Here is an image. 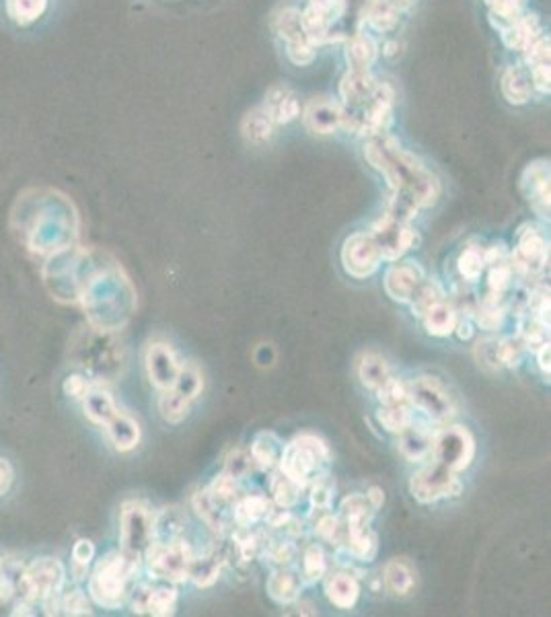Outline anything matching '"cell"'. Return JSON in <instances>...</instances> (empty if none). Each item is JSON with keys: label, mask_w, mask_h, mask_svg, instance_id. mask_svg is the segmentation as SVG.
I'll list each match as a JSON object with an SVG mask.
<instances>
[{"label": "cell", "mask_w": 551, "mask_h": 617, "mask_svg": "<svg viewBox=\"0 0 551 617\" xmlns=\"http://www.w3.org/2000/svg\"><path fill=\"white\" fill-rule=\"evenodd\" d=\"M364 159L387 179L391 188L387 214L393 219L410 223L418 210L434 206L440 198L438 177L389 132L369 136L364 144Z\"/></svg>", "instance_id": "obj_1"}, {"label": "cell", "mask_w": 551, "mask_h": 617, "mask_svg": "<svg viewBox=\"0 0 551 617\" xmlns=\"http://www.w3.org/2000/svg\"><path fill=\"white\" fill-rule=\"evenodd\" d=\"M342 128L373 136L387 132L393 114V91L373 77L371 70H348L340 83Z\"/></svg>", "instance_id": "obj_2"}, {"label": "cell", "mask_w": 551, "mask_h": 617, "mask_svg": "<svg viewBox=\"0 0 551 617\" xmlns=\"http://www.w3.org/2000/svg\"><path fill=\"white\" fill-rule=\"evenodd\" d=\"M140 560L142 558L130 556L122 550L107 554L89 578V593L93 601L105 609H118L128 599Z\"/></svg>", "instance_id": "obj_3"}, {"label": "cell", "mask_w": 551, "mask_h": 617, "mask_svg": "<svg viewBox=\"0 0 551 617\" xmlns=\"http://www.w3.org/2000/svg\"><path fill=\"white\" fill-rule=\"evenodd\" d=\"M329 461H332V453H329L327 443L317 434L305 432L284 445L276 469H280L292 482L309 488L311 482L327 474Z\"/></svg>", "instance_id": "obj_4"}, {"label": "cell", "mask_w": 551, "mask_h": 617, "mask_svg": "<svg viewBox=\"0 0 551 617\" xmlns=\"http://www.w3.org/2000/svg\"><path fill=\"white\" fill-rule=\"evenodd\" d=\"M194 552L186 539L175 541H153L146 552L142 554V560L146 562V570L155 578L163 580V583H186L188 580V568Z\"/></svg>", "instance_id": "obj_5"}, {"label": "cell", "mask_w": 551, "mask_h": 617, "mask_svg": "<svg viewBox=\"0 0 551 617\" xmlns=\"http://www.w3.org/2000/svg\"><path fill=\"white\" fill-rule=\"evenodd\" d=\"M155 511L142 500H128L120 513V543L122 552L142 558L146 548L153 543Z\"/></svg>", "instance_id": "obj_6"}, {"label": "cell", "mask_w": 551, "mask_h": 617, "mask_svg": "<svg viewBox=\"0 0 551 617\" xmlns=\"http://www.w3.org/2000/svg\"><path fill=\"white\" fill-rule=\"evenodd\" d=\"M434 461L451 469L453 474L465 471L475 459V439L465 426H447L434 432L432 453Z\"/></svg>", "instance_id": "obj_7"}, {"label": "cell", "mask_w": 551, "mask_h": 617, "mask_svg": "<svg viewBox=\"0 0 551 617\" xmlns=\"http://www.w3.org/2000/svg\"><path fill=\"white\" fill-rule=\"evenodd\" d=\"M274 31L278 38L286 44V56L292 64L307 66L315 60L317 46L305 31L303 15L297 7H282L274 15Z\"/></svg>", "instance_id": "obj_8"}, {"label": "cell", "mask_w": 551, "mask_h": 617, "mask_svg": "<svg viewBox=\"0 0 551 617\" xmlns=\"http://www.w3.org/2000/svg\"><path fill=\"white\" fill-rule=\"evenodd\" d=\"M461 480L457 474L438 461L424 463L410 480V492L412 496L422 504H432L449 496L461 494Z\"/></svg>", "instance_id": "obj_9"}, {"label": "cell", "mask_w": 551, "mask_h": 617, "mask_svg": "<svg viewBox=\"0 0 551 617\" xmlns=\"http://www.w3.org/2000/svg\"><path fill=\"white\" fill-rule=\"evenodd\" d=\"M549 262V243L545 235L533 227L525 225L519 233V243L510 253V266L514 276L523 280H537Z\"/></svg>", "instance_id": "obj_10"}, {"label": "cell", "mask_w": 551, "mask_h": 617, "mask_svg": "<svg viewBox=\"0 0 551 617\" xmlns=\"http://www.w3.org/2000/svg\"><path fill=\"white\" fill-rule=\"evenodd\" d=\"M410 406L430 422H447L455 414L449 389L436 377H418L408 383Z\"/></svg>", "instance_id": "obj_11"}, {"label": "cell", "mask_w": 551, "mask_h": 617, "mask_svg": "<svg viewBox=\"0 0 551 617\" xmlns=\"http://www.w3.org/2000/svg\"><path fill=\"white\" fill-rule=\"evenodd\" d=\"M342 266L348 276L366 280L379 272L383 264L381 249L371 233H354L342 245Z\"/></svg>", "instance_id": "obj_12"}, {"label": "cell", "mask_w": 551, "mask_h": 617, "mask_svg": "<svg viewBox=\"0 0 551 617\" xmlns=\"http://www.w3.org/2000/svg\"><path fill=\"white\" fill-rule=\"evenodd\" d=\"M303 15L305 31L315 46L334 40V25L346 17L344 0H309Z\"/></svg>", "instance_id": "obj_13"}, {"label": "cell", "mask_w": 551, "mask_h": 617, "mask_svg": "<svg viewBox=\"0 0 551 617\" xmlns=\"http://www.w3.org/2000/svg\"><path fill=\"white\" fill-rule=\"evenodd\" d=\"M371 235L375 237L381 256L387 262H397L418 243V233L410 227V223L397 221L389 214H385V219L373 227Z\"/></svg>", "instance_id": "obj_14"}, {"label": "cell", "mask_w": 551, "mask_h": 617, "mask_svg": "<svg viewBox=\"0 0 551 617\" xmlns=\"http://www.w3.org/2000/svg\"><path fill=\"white\" fill-rule=\"evenodd\" d=\"M128 601L134 613L165 617L175 611L177 591L171 583H163V580H161V585L142 583L130 589Z\"/></svg>", "instance_id": "obj_15"}, {"label": "cell", "mask_w": 551, "mask_h": 617, "mask_svg": "<svg viewBox=\"0 0 551 617\" xmlns=\"http://www.w3.org/2000/svg\"><path fill=\"white\" fill-rule=\"evenodd\" d=\"M519 188L531 210L543 221H549V161L537 159L525 167Z\"/></svg>", "instance_id": "obj_16"}, {"label": "cell", "mask_w": 551, "mask_h": 617, "mask_svg": "<svg viewBox=\"0 0 551 617\" xmlns=\"http://www.w3.org/2000/svg\"><path fill=\"white\" fill-rule=\"evenodd\" d=\"M144 367H146V373H149L151 383L159 391L171 389L183 369L175 350L165 342H155L146 348Z\"/></svg>", "instance_id": "obj_17"}, {"label": "cell", "mask_w": 551, "mask_h": 617, "mask_svg": "<svg viewBox=\"0 0 551 617\" xmlns=\"http://www.w3.org/2000/svg\"><path fill=\"white\" fill-rule=\"evenodd\" d=\"M305 128L311 134L329 136L342 128V110L340 103L332 97H313L303 110Z\"/></svg>", "instance_id": "obj_18"}, {"label": "cell", "mask_w": 551, "mask_h": 617, "mask_svg": "<svg viewBox=\"0 0 551 617\" xmlns=\"http://www.w3.org/2000/svg\"><path fill=\"white\" fill-rule=\"evenodd\" d=\"M424 278V270L416 262L393 264L385 272V293L397 303H410Z\"/></svg>", "instance_id": "obj_19"}, {"label": "cell", "mask_w": 551, "mask_h": 617, "mask_svg": "<svg viewBox=\"0 0 551 617\" xmlns=\"http://www.w3.org/2000/svg\"><path fill=\"white\" fill-rule=\"evenodd\" d=\"M397 437H399L397 449L408 461L422 463V461H426L430 457L434 432L430 430L428 422H422V420L414 418V422L406 430H403L401 434H397Z\"/></svg>", "instance_id": "obj_20"}, {"label": "cell", "mask_w": 551, "mask_h": 617, "mask_svg": "<svg viewBox=\"0 0 551 617\" xmlns=\"http://www.w3.org/2000/svg\"><path fill=\"white\" fill-rule=\"evenodd\" d=\"M262 110L268 114V118L276 126H284V124L295 122L301 116V103L295 91L284 85H274L266 93Z\"/></svg>", "instance_id": "obj_21"}, {"label": "cell", "mask_w": 551, "mask_h": 617, "mask_svg": "<svg viewBox=\"0 0 551 617\" xmlns=\"http://www.w3.org/2000/svg\"><path fill=\"white\" fill-rule=\"evenodd\" d=\"M194 511L198 517L218 535H223L233 521V506L220 502L208 488L200 490L192 498Z\"/></svg>", "instance_id": "obj_22"}, {"label": "cell", "mask_w": 551, "mask_h": 617, "mask_svg": "<svg viewBox=\"0 0 551 617\" xmlns=\"http://www.w3.org/2000/svg\"><path fill=\"white\" fill-rule=\"evenodd\" d=\"M498 33L502 35V42L508 50H519V52H523L531 42L539 38V35H543L539 17L533 13H523L521 17L498 29Z\"/></svg>", "instance_id": "obj_23"}, {"label": "cell", "mask_w": 551, "mask_h": 617, "mask_svg": "<svg viewBox=\"0 0 551 617\" xmlns=\"http://www.w3.org/2000/svg\"><path fill=\"white\" fill-rule=\"evenodd\" d=\"M303 578L301 574H297L295 570H290L288 566L276 568L266 583V591L270 595L272 601H276L278 605H292L297 603L301 593H303Z\"/></svg>", "instance_id": "obj_24"}, {"label": "cell", "mask_w": 551, "mask_h": 617, "mask_svg": "<svg viewBox=\"0 0 551 617\" xmlns=\"http://www.w3.org/2000/svg\"><path fill=\"white\" fill-rule=\"evenodd\" d=\"M523 54L533 87L539 93L549 95V35H539L523 50Z\"/></svg>", "instance_id": "obj_25"}, {"label": "cell", "mask_w": 551, "mask_h": 617, "mask_svg": "<svg viewBox=\"0 0 551 617\" xmlns=\"http://www.w3.org/2000/svg\"><path fill=\"white\" fill-rule=\"evenodd\" d=\"M225 566V556H223V548H214V550H208L200 556H192L190 560V568H188V580H192V583L200 589H206V587H212L218 576H220V570H223Z\"/></svg>", "instance_id": "obj_26"}, {"label": "cell", "mask_w": 551, "mask_h": 617, "mask_svg": "<svg viewBox=\"0 0 551 617\" xmlns=\"http://www.w3.org/2000/svg\"><path fill=\"white\" fill-rule=\"evenodd\" d=\"M500 87H502V95L510 105H525L531 101L533 97V81L529 70L523 66H508L502 72L500 79Z\"/></svg>", "instance_id": "obj_27"}, {"label": "cell", "mask_w": 551, "mask_h": 617, "mask_svg": "<svg viewBox=\"0 0 551 617\" xmlns=\"http://www.w3.org/2000/svg\"><path fill=\"white\" fill-rule=\"evenodd\" d=\"M272 513V502L262 494L239 496L233 504V521L237 527H255L268 519Z\"/></svg>", "instance_id": "obj_28"}, {"label": "cell", "mask_w": 551, "mask_h": 617, "mask_svg": "<svg viewBox=\"0 0 551 617\" xmlns=\"http://www.w3.org/2000/svg\"><path fill=\"white\" fill-rule=\"evenodd\" d=\"M383 585H385L387 593H391L393 597L410 595L414 585H416L414 566L403 558L389 560L383 568Z\"/></svg>", "instance_id": "obj_29"}, {"label": "cell", "mask_w": 551, "mask_h": 617, "mask_svg": "<svg viewBox=\"0 0 551 617\" xmlns=\"http://www.w3.org/2000/svg\"><path fill=\"white\" fill-rule=\"evenodd\" d=\"M461 313L457 311V307L453 305V301H447L443 299L440 303H436L434 307H430L422 321H424V328L430 336H436V338H447L451 334H455V325L459 321Z\"/></svg>", "instance_id": "obj_30"}, {"label": "cell", "mask_w": 551, "mask_h": 617, "mask_svg": "<svg viewBox=\"0 0 551 617\" xmlns=\"http://www.w3.org/2000/svg\"><path fill=\"white\" fill-rule=\"evenodd\" d=\"M325 595L329 603L336 605L338 609H352L360 597V585L358 580L350 572H338L327 578L325 583Z\"/></svg>", "instance_id": "obj_31"}, {"label": "cell", "mask_w": 551, "mask_h": 617, "mask_svg": "<svg viewBox=\"0 0 551 617\" xmlns=\"http://www.w3.org/2000/svg\"><path fill=\"white\" fill-rule=\"evenodd\" d=\"M188 517L179 506H167L155 513L153 521V541H175L186 535Z\"/></svg>", "instance_id": "obj_32"}, {"label": "cell", "mask_w": 551, "mask_h": 617, "mask_svg": "<svg viewBox=\"0 0 551 617\" xmlns=\"http://www.w3.org/2000/svg\"><path fill=\"white\" fill-rule=\"evenodd\" d=\"M344 56L350 70H371L379 58V46L369 33H354L346 44Z\"/></svg>", "instance_id": "obj_33"}, {"label": "cell", "mask_w": 551, "mask_h": 617, "mask_svg": "<svg viewBox=\"0 0 551 617\" xmlns=\"http://www.w3.org/2000/svg\"><path fill=\"white\" fill-rule=\"evenodd\" d=\"M105 430H107L109 441H112V445L122 453L136 449L138 443H140L138 422L124 412H118L112 420H109L105 424Z\"/></svg>", "instance_id": "obj_34"}, {"label": "cell", "mask_w": 551, "mask_h": 617, "mask_svg": "<svg viewBox=\"0 0 551 617\" xmlns=\"http://www.w3.org/2000/svg\"><path fill=\"white\" fill-rule=\"evenodd\" d=\"M282 449H284V443L276 437L274 432H260L253 439L249 453H251L253 463L257 467L264 469V471H272L280 463Z\"/></svg>", "instance_id": "obj_35"}, {"label": "cell", "mask_w": 551, "mask_h": 617, "mask_svg": "<svg viewBox=\"0 0 551 617\" xmlns=\"http://www.w3.org/2000/svg\"><path fill=\"white\" fill-rule=\"evenodd\" d=\"M356 371H358V379L360 383L371 389V391H377L389 377H391V371H389V365L387 360L381 356V354H375V352H366L358 358V365H356Z\"/></svg>", "instance_id": "obj_36"}, {"label": "cell", "mask_w": 551, "mask_h": 617, "mask_svg": "<svg viewBox=\"0 0 551 617\" xmlns=\"http://www.w3.org/2000/svg\"><path fill=\"white\" fill-rule=\"evenodd\" d=\"M276 124L268 118V114L262 110V107H255V110L247 112L241 120V134L249 144H255V147H262L266 144L272 134H274Z\"/></svg>", "instance_id": "obj_37"}, {"label": "cell", "mask_w": 551, "mask_h": 617, "mask_svg": "<svg viewBox=\"0 0 551 617\" xmlns=\"http://www.w3.org/2000/svg\"><path fill=\"white\" fill-rule=\"evenodd\" d=\"M83 402H85V414L89 416L91 422H95L99 426H105L109 420H112L120 412L116 402H114V397L103 389H91L85 395Z\"/></svg>", "instance_id": "obj_38"}, {"label": "cell", "mask_w": 551, "mask_h": 617, "mask_svg": "<svg viewBox=\"0 0 551 617\" xmlns=\"http://www.w3.org/2000/svg\"><path fill=\"white\" fill-rule=\"evenodd\" d=\"M204 389V379L200 375V371L194 365H183L175 385L171 389H167L171 395H175L179 402L192 406L194 399H198V395Z\"/></svg>", "instance_id": "obj_39"}, {"label": "cell", "mask_w": 551, "mask_h": 617, "mask_svg": "<svg viewBox=\"0 0 551 617\" xmlns=\"http://www.w3.org/2000/svg\"><path fill=\"white\" fill-rule=\"evenodd\" d=\"M362 17L366 23H369L371 29L379 33H387L395 29L399 21V13L387 3V0H369L362 11Z\"/></svg>", "instance_id": "obj_40"}, {"label": "cell", "mask_w": 551, "mask_h": 617, "mask_svg": "<svg viewBox=\"0 0 551 617\" xmlns=\"http://www.w3.org/2000/svg\"><path fill=\"white\" fill-rule=\"evenodd\" d=\"M303 490L305 488L301 484L292 482L288 476L282 474L280 469L276 471V474L270 480V492H272V498H274L276 506L286 508V511H290V508H295L301 502Z\"/></svg>", "instance_id": "obj_41"}, {"label": "cell", "mask_w": 551, "mask_h": 617, "mask_svg": "<svg viewBox=\"0 0 551 617\" xmlns=\"http://www.w3.org/2000/svg\"><path fill=\"white\" fill-rule=\"evenodd\" d=\"M377 418H379V424L387 432L401 434L414 422L416 414L410 404H393V406H381L377 412Z\"/></svg>", "instance_id": "obj_42"}, {"label": "cell", "mask_w": 551, "mask_h": 617, "mask_svg": "<svg viewBox=\"0 0 551 617\" xmlns=\"http://www.w3.org/2000/svg\"><path fill=\"white\" fill-rule=\"evenodd\" d=\"M457 270L463 280L477 282L486 272V253L480 245H467L457 260Z\"/></svg>", "instance_id": "obj_43"}, {"label": "cell", "mask_w": 551, "mask_h": 617, "mask_svg": "<svg viewBox=\"0 0 551 617\" xmlns=\"http://www.w3.org/2000/svg\"><path fill=\"white\" fill-rule=\"evenodd\" d=\"M486 270H488V297L486 299L502 303L506 290L510 288L512 278H514V270L510 266V256H508V260L490 264Z\"/></svg>", "instance_id": "obj_44"}, {"label": "cell", "mask_w": 551, "mask_h": 617, "mask_svg": "<svg viewBox=\"0 0 551 617\" xmlns=\"http://www.w3.org/2000/svg\"><path fill=\"white\" fill-rule=\"evenodd\" d=\"M484 3L490 7V21L496 31L521 17L527 7V0H484Z\"/></svg>", "instance_id": "obj_45"}, {"label": "cell", "mask_w": 551, "mask_h": 617, "mask_svg": "<svg viewBox=\"0 0 551 617\" xmlns=\"http://www.w3.org/2000/svg\"><path fill=\"white\" fill-rule=\"evenodd\" d=\"M48 9V0H7V13L17 25L38 21Z\"/></svg>", "instance_id": "obj_46"}, {"label": "cell", "mask_w": 551, "mask_h": 617, "mask_svg": "<svg viewBox=\"0 0 551 617\" xmlns=\"http://www.w3.org/2000/svg\"><path fill=\"white\" fill-rule=\"evenodd\" d=\"M445 299V293H443V288H440V284L438 282H434V280H426L424 278V282L416 288V293L412 295V299H410V305H412V313L416 315V317H424V313L430 309V307H434L436 303H440Z\"/></svg>", "instance_id": "obj_47"}, {"label": "cell", "mask_w": 551, "mask_h": 617, "mask_svg": "<svg viewBox=\"0 0 551 617\" xmlns=\"http://www.w3.org/2000/svg\"><path fill=\"white\" fill-rule=\"evenodd\" d=\"M327 570V560H325V552L317 543H311L307 546V550L303 552V583L305 585H315L317 580H321L325 576Z\"/></svg>", "instance_id": "obj_48"}, {"label": "cell", "mask_w": 551, "mask_h": 617, "mask_svg": "<svg viewBox=\"0 0 551 617\" xmlns=\"http://www.w3.org/2000/svg\"><path fill=\"white\" fill-rule=\"evenodd\" d=\"M377 511L371 506V502L366 500L364 494H350L342 500L340 504V519L350 523V521H373V515Z\"/></svg>", "instance_id": "obj_49"}, {"label": "cell", "mask_w": 551, "mask_h": 617, "mask_svg": "<svg viewBox=\"0 0 551 617\" xmlns=\"http://www.w3.org/2000/svg\"><path fill=\"white\" fill-rule=\"evenodd\" d=\"M377 397L381 406H393V404H410V397H408V383L401 381V379H395V377H389L377 391Z\"/></svg>", "instance_id": "obj_50"}, {"label": "cell", "mask_w": 551, "mask_h": 617, "mask_svg": "<svg viewBox=\"0 0 551 617\" xmlns=\"http://www.w3.org/2000/svg\"><path fill=\"white\" fill-rule=\"evenodd\" d=\"M527 350V344L523 342L521 336L517 338H504V340H498V356H500V365L502 367H508V369H514L521 365L523 360V354Z\"/></svg>", "instance_id": "obj_51"}, {"label": "cell", "mask_w": 551, "mask_h": 617, "mask_svg": "<svg viewBox=\"0 0 551 617\" xmlns=\"http://www.w3.org/2000/svg\"><path fill=\"white\" fill-rule=\"evenodd\" d=\"M336 496V482L329 478V474L317 478L309 484V498L313 508H329Z\"/></svg>", "instance_id": "obj_52"}, {"label": "cell", "mask_w": 551, "mask_h": 617, "mask_svg": "<svg viewBox=\"0 0 551 617\" xmlns=\"http://www.w3.org/2000/svg\"><path fill=\"white\" fill-rule=\"evenodd\" d=\"M475 360H477V365H480L488 373L500 371L502 365H500V356H498V340L484 338V340L477 342L475 344Z\"/></svg>", "instance_id": "obj_53"}, {"label": "cell", "mask_w": 551, "mask_h": 617, "mask_svg": "<svg viewBox=\"0 0 551 617\" xmlns=\"http://www.w3.org/2000/svg\"><path fill=\"white\" fill-rule=\"evenodd\" d=\"M208 490L220 500V502H225V504H229V506H233L235 504V500L241 496L239 494V480H235L233 476H229V474H218L214 480H212V484L208 486Z\"/></svg>", "instance_id": "obj_54"}, {"label": "cell", "mask_w": 551, "mask_h": 617, "mask_svg": "<svg viewBox=\"0 0 551 617\" xmlns=\"http://www.w3.org/2000/svg\"><path fill=\"white\" fill-rule=\"evenodd\" d=\"M253 457H251V453L249 451H241V449H237V451H233L229 457H227V461H225V474H229V476H233L235 480H243V478H247L249 474H251V469H253Z\"/></svg>", "instance_id": "obj_55"}, {"label": "cell", "mask_w": 551, "mask_h": 617, "mask_svg": "<svg viewBox=\"0 0 551 617\" xmlns=\"http://www.w3.org/2000/svg\"><path fill=\"white\" fill-rule=\"evenodd\" d=\"M93 556H95V548L89 539H81L75 546V550H72V564H75V572L79 580L83 578V574H87Z\"/></svg>", "instance_id": "obj_56"}, {"label": "cell", "mask_w": 551, "mask_h": 617, "mask_svg": "<svg viewBox=\"0 0 551 617\" xmlns=\"http://www.w3.org/2000/svg\"><path fill=\"white\" fill-rule=\"evenodd\" d=\"M64 389L68 395L77 397V399H85V395L91 391V385L85 377H68L64 383Z\"/></svg>", "instance_id": "obj_57"}, {"label": "cell", "mask_w": 551, "mask_h": 617, "mask_svg": "<svg viewBox=\"0 0 551 617\" xmlns=\"http://www.w3.org/2000/svg\"><path fill=\"white\" fill-rule=\"evenodd\" d=\"M7 607H11V593H9L7 576H5V562L3 558H0V613H3Z\"/></svg>", "instance_id": "obj_58"}, {"label": "cell", "mask_w": 551, "mask_h": 617, "mask_svg": "<svg viewBox=\"0 0 551 617\" xmlns=\"http://www.w3.org/2000/svg\"><path fill=\"white\" fill-rule=\"evenodd\" d=\"M11 484H13V469L5 459H0V496L9 492Z\"/></svg>", "instance_id": "obj_59"}, {"label": "cell", "mask_w": 551, "mask_h": 617, "mask_svg": "<svg viewBox=\"0 0 551 617\" xmlns=\"http://www.w3.org/2000/svg\"><path fill=\"white\" fill-rule=\"evenodd\" d=\"M537 365H539V369H541V373L545 375V377H549V342H545V344H541L537 350Z\"/></svg>", "instance_id": "obj_60"}, {"label": "cell", "mask_w": 551, "mask_h": 617, "mask_svg": "<svg viewBox=\"0 0 551 617\" xmlns=\"http://www.w3.org/2000/svg\"><path fill=\"white\" fill-rule=\"evenodd\" d=\"M366 500L371 502V506L375 508V511H379V508H383V504H385V494H383V490L379 488V486H371L369 490H366Z\"/></svg>", "instance_id": "obj_61"}, {"label": "cell", "mask_w": 551, "mask_h": 617, "mask_svg": "<svg viewBox=\"0 0 551 617\" xmlns=\"http://www.w3.org/2000/svg\"><path fill=\"white\" fill-rule=\"evenodd\" d=\"M387 3H389L397 13H408L410 9L416 7L418 0H387Z\"/></svg>", "instance_id": "obj_62"}]
</instances>
